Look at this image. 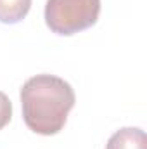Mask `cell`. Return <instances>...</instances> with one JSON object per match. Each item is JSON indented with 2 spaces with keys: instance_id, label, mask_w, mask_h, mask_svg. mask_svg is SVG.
Returning a JSON list of instances; mask_svg holds the SVG:
<instances>
[{
  "instance_id": "6da1fadb",
  "label": "cell",
  "mask_w": 147,
  "mask_h": 149,
  "mask_svg": "<svg viewBox=\"0 0 147 149\" xmlns=\"http://www.w3.org/2000/svg\"><path fill=\"white\" fill-rule=\"evenodd\" d=\"M76 95L73 87L59 76L37 74L21 88V108L26 127L40 135H55L66 125Z\"/></svg>"
},
{
  "instance_id": "7a4b0ae2",
  "label": "cell",
  "mask_w": 147,
  "mask_h": 149,
  "mask_svg": "<svg viewBox=\"0 0 147 149\" xmlns=\"http://www.w3.org/2000/svg\"><path fill=\"white\" fill-rule=\"evenodd\" d=\"M101 14V0H47L45 23L50 31L69 37L94 26Z\"/></svg>"
},
{
  "instance_id": "3957f363",
  "label": "cell",
  "mask_w": 147,
  "mask_h": 149,
  "mask_svg": "<svg viewBox=\"0 0 147 149\" xmlns=\"http://www.w3.org/2000/svg\"><path fill=\"white\" fill-rule=\"evenodd\" d=\"M106 149H147L146 132L132 127L121 128L111 135Z\"/></svg>"
},
{
  "instance_id": "277c9868",
  "label": "cell",
  "mask_w": 147,
  "mask_h": 149,
  "mask_svg": "<svg viewBox=\"0 0 147 149\" xmlns=\"http://www.w3.org/2000/svg\"><path fill=\"white\" fill-rule=\"evenodd\" d=\"M31 0H0V23L16 24L26 17Z\"/></svg>"
},
{
  "instance_id": "5b68a950",
  "label": "cell",
  "mask_w": 147,
  "mask_h": 149,
  "mask_svg": "<svg viewBox=\"0 0 147 149\" xmlns=\"http://www.w3.org/2000/svg\"><path fill=\"white\" fill-rule=\"evenodd\" d=\"M10 118H12V102L3 92H0V130L10 121Z\"/></svg>"
}]
</instances>
